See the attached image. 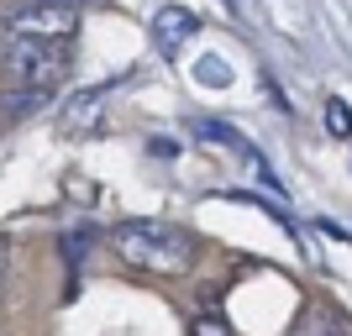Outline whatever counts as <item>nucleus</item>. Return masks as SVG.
Listing matches in <instances>:
<instances>
[{
    "label": "nucleus",
    "mask_w": 352,
    "mask_h": 336,
    "mask_svg": "<svg viewBox=\"0 0 352 336\" xmlns=\"http://www.w3.org/2000/svg\"><path fill=\"white\" fill-rule=\"evenodd\" d=\"M111 252L126 268H142L158 278H179L200 263L195 232H184L174 221H121V226H111Z\"/></svg>",
    "instance_id": "obj_1"
},
{
    "label": "nucleus",
    "mask_w": 352,
    "mask_h": 336,
    "mask_svg": "<svg viewBox=\"0 0 352 336\" xmlns=\"http://www.w3.org/2000/svg\"><path fill=\"white\" fill-rule=\"evenodd\" d=\"M85 0H11L0 11V43H69Z\"/></svg>",
    "instance_id": "obj_2"
},
{
    "label": "nucleus",
    "mask_w": 352,
    "mask_h": 336,
    "mask_svg": "<svg viewBox=\"0 0 352 336\" xmlns=\"http://www.w3.org/2000/svg\"><path fill=\"white\" fill-rule=\"evenodd\" d=\"M195 32H200V16L184 11V5H163L153 16V47H158L163 58H174L184 43H195Z\"/></svg>",
    "instance_id": "obj_3"
},
{
    "label": "nucleus",
    "mask_w": 352,
    "mask_h": 336,
    "mask_svg": "<svg viewBox=\"0 0 352 336\" xmlns=\"http://www.w3.org/2000/svg\"><path fill=\"white\" fill-rule=\"evenodd\" d=\"M289 336H352V321L342 315L337 305H310Z\"/></svg>",
    "instance_id": "obj_4"
},
{
    "label": "nucleus",
    "mask_w": 352,
    "mask_h": 336,
    "mask_svg": "<svg viewBox=\"0 0 352 336\" xmlns=\"http://www.w3.org/2000/svg\"><path fill=\"white\" fill-rule=\"evenodd\" d=\"M116 95V85H100V89H85V95H74L69 111H63V126L69 132H85V126H95V116H100V105Z\"/></svg>",
    "instance_id": "obj_5"
},
{
    "label": "nucleus",
    "mask_w": 352,
    "mask_h": 336,
    "mask_svg": "<svg viewBox=\"0 0 352 336\" xmlns=\"http://www.w3.org/2000/svg\"><path fill=\"white\" fill-rule=\"evenodd\" d=\"M326 121H331V137H352V111H347V100H326Z\"/></svg>",
    "instance_id": "obj_6"
},
{
    "label": "nucleus",
    "mask_w": 352,
    "mask_h": 336,
    "mask_svg": "<svg viewBox=\"0 0 352 336\" xmlns=\"http://www.w3.org/2000/svg\"><path fill=\"white\" fill-rule=\"evenodd\" d=\"M190 336H232V326L221 321V315H200V321L190 326Z\"/></svg>",
    "instance_id": "obj_7"
},
{
    "label": "nucleus",
    "mask_w": 352,
    "mask_h": 336,
    "mask_svg": "<svg viewBox=\"0 0 352 336\" xmlns=\"http://www.w3.org/2000/svg\"><path fill=\"white\" fill-rule=\"evenodd\" d=\"M0 284H6V242H0Z\"/></svg>",
    "instance_id": "obj_8"
}]
</instances>
